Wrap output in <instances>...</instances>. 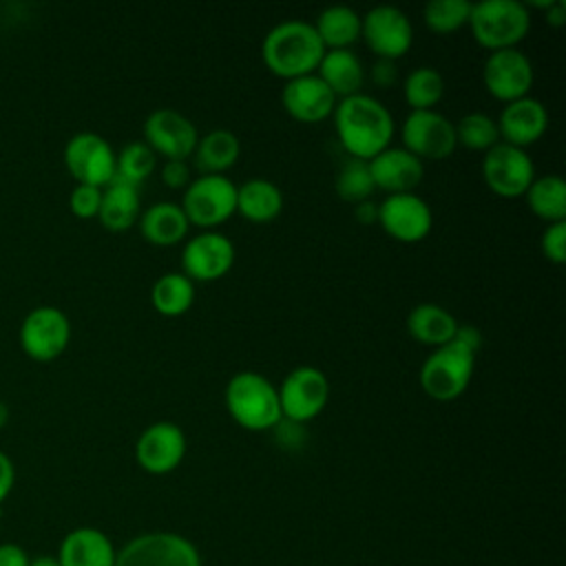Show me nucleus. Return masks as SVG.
I'll return each instance as SVG.
<instances>
[{"label":"nucleus","instance_id":"nucleus-1","mask_svg":"<svg viewBox=\"0 0 566 566\" xmlns=\"http://www.w3.org/2000/svg\"><path fill=\"white\" fill-rule=\"evenodd\" d=\"M332 119L336 137L347 155L365 161L391 146V137L396 133L389 108L365 91L338 99Z\"/></svg>","mask_w":566,"mask_h":566},{"label":"nucleus","instance_id":"nucleus-2","mask_svg":"<svg viewBox=\"0 0 566 566\" xmlns=\"http://www.w3.org/2000/svg\"><path fill=\"white\" fill-rule=\"evenodd\" d=\"M323 53L325 46L312 22L296 18L274 24L261 42V60L265 69L285 82L316 73Z\"/></svg>","mask_w":566,"mask_h":566},{"label":"nucleus","instance_id":"nucleus-3","mask_svg":"<svg viewBox=\"0 0 566 566\" xmlns=\"http://www.w3.org/2000/svg\"><path fill=\"white\" fill-rule=\"evenodd\" d=\"M223 402L230 418L245 431H270L283 420L276 385L252 369L237 371L228 380Z\"/></svg>","mask_w":566,"mask_h":566},{"label":"nucleus","instance_id":"nucleus-4","mask_svg":"<svg viewBox=\"0 0 566 566\" xmlns=\"http://www.w3.org/2000/svg\"><path fill=\"white\" fill-rule=\"evenodd\" d=\"M467 27L489 53L517 49L531 31V11L522 0H480L471 4Z\"/></svg>","mask_w":566,"mask_h":566},{"label":"nucleus","instance_id":"nucleus-5","mask_svg":"<svg viewBox=\"0 0 566 566\" xmlns=\"http://www.w3.org/2000/svg\"><path fill=\"white\" fill-rule=\"evenodd\" d=\"M475 356L478 352H473L458 338L436 347L420 365V371H418L420 389L438 402H449L460 398L471 385Z\"/></svg>","mask_w":566,"mask_h":566},{"label":"nucleus","instance_id":"nucleus-6","mask_svg":"<svg viewBox=\"0 0 566 566\" xmlns=\"http://www.w3.org/2000/svg\"><path fill=\"white\" fill-rule=\"evenodd\" d=\"M179 206L190 226L214 230L237 214V184L228 175L192 177Z\"/></svg>","mask_w":566,"mask_h":566},{"label":"nucleus","instance_id":"nucleus-7","mask_svg":"<svg viewBox=\"0 0 566 566\" xmlns=\"http://www.w3.org/2000/svg\"><path fill=\"white\" fill-rule=\"evenodd\" d=\"M115 566H201V555L179 533L150 531L128 539L117 551Z\"/></svg>","mask_w":566,"mask_h":566},{"label":"nucleus","instance_id":"nucleus-8","mask_svg":"<svg viewBox=\"0 0 566 566\" xmlns=\"http://www.w3.org/2000/svg\"><path fill=\"white\" fill-rule=\"evenodd\" d=\"M276 391L283 420L305 424L327 407L329 380L318 367L298 365L287 371Z\"/></svg>","mask_w":566,"mask_h":566},{"label":"nucleus","instance_id":"nucleus-9","mask_svg":"<svg viewBox=\"0 0 566 566\" xmlns=\"http://www.w3.org/2000/svg\"><path fill=\"white\" fill-rule=\"evenodd\" d=\"M360 40L378 60L396 62L413 44V24L402 9L376 4L360 15Z\"/></svg>","mask_w":566,"mask_h":566},{"label":"nucleus","instance_id":"nucleus-10","mask_svg":"<svg viewBox=\"0 0 566 566\" xmlns=\"http://www.w3.org/2000/svg\"><path fill=\"white\" fill-rule=\"evenodd\" d=\"M535 177V164L524 148L497 142L484 153L482 179L495 197L520 199Z\"/></svg>","mask_w":566,"mask_h":566},{"label":"nucleus","instance_id":"nucleus-11","mask_svg":"<svg viewBox=\"0 0 566 566\" xmlns=\"http://www.w3.org/2000/svg\"><path fill=\"white\" fill-rule=\"evenodd\" d=\"M402 148L416 155L422 164L427 159H447L455 148V126L440 111H409L400 124Z\"/></svg>","mask_w":566,"mask_h":566},{"label":"nucleus","instance_id":"nucleus-12","mask_svg":"<svg viewBox=\"0 0 566 566\" xmlns=\"http://www.w3.org/2000/svg\"><path fill=\"white\" fill-rule=\"evenodd\" d=\"M69 340L71 321L62 310L53 305H40L31 310L20 325L22 352L40 363H49L62 356L69 347Z\"/></svg>","mask_w":566,"mask_h":566},{"label":"nucleus","instance_id":"nucleus-13","mask_svg":"<svg viewBox=\"0 0 566 566\" xmlns=\"http://www.w3.org/2000/svg\"><path fill=\"white\" fill-rule=\"evenodd\" d=\"M482 82L491 97L502 104L531 95L535 71L528 55L520 49L491 51L482 64Z\"/></svg>","mask_w":566,"mask_h":566},{"label":"nucleus","instance_id":"nucleus-14","mask_svg":"<svg viewBox=\"0 0 566 566\" xmlns=\"http://www.w3.org/2000/svg\"><path fill=\"white\" fill-rule=\"evenodd\" d=\"M234 243L217 232L201 230L181 248V268L192 283H208L226 276L234 265Z\"/></svg>","mask_w":566,"mask_h":566},{"label":"nucleus","instance_id":"nucleus-15","mask_svg":"<svg viewBox=\"0 0 566 566\" xmlns=\"http://www.w3.org/2000/svg\"><path fill=\"white\" fill-rule=\"evenodd\" d=\"M64 164L77 184L104 188L115 179V150L97 133H77L64 146Z\"/></svg>","mask_w":566,"mask_h":566},{"label":"nucleus","instance_id":"nucleus-16","mask_svg":"<svg viewBox=\"0 0 566 566\" xmlns=\"http://www.w3.org/2000/svg\"><path fill=\"white\" fill-rule=\"evenodd\" d=\"M385 234L400 243H418L433 228L431 206L416 192L387 195L378 203V221Z\"/></svg>","mask_w":566,"mask_h":566},{"label":"nucleus","instance_id":"nucleus-17","mask_svg":"<svg viewBox=\"0 0 566 566\" xmlns=\"http://www.w3.org/2000/svg\"><path fill=\"white\" fill-rule=\"evenodd\" d=\"M186 433L177 422L157 420L148 424L135 442V462L150 475L175 471L186 455Z\"/></svg>","mask_w":566,"mask_h":566},{"label":"nucleus","instance_id":"nucleus-18","mask_svg":"<svg viewBox=\"0 0 566 566\" xmlns=\"http://www.w3.org/2000/svg\"><path fill=\"white\" fill-rule=\"evenodd\" d=\"M144 142L164 159H190L199 142V130L190 117L164 106L148 113Z\"/></svg>","mask_w":566,"mask_h":566},{"label":"nucleus","instance_id":"nucleus-19","mask_svg":"<svg viewBox=\"0 0 566 566\" xmlns=\"http://www.w3.org/2000/svg\"><path fill=\"white\" fill-rule=\"evenodd\" d=\"M336 102L334 93L316 73L287 80L281 91L283 111L301 124H318L332 117Z\"/></svg>","mask_w":566,"mask_h":566},{"label":"nucleus","instance_id":"nucleus-20","mask_svg":"<svg viewBox=\"0 0 566 566\" xmlns=\"http://www.w3.org/2000/svg\"><path fill=\"white\" fill-rule=\"evenodd\" d=\"M367 166L376 190H385L387 195L413 192L424 177V164L402 146H387Z\"/></svg>","mask_w":566,"mask_h":566},{"label":"nucleus","instance_id":"nucleus-21","mask_svg":"<svg viewBox=\"0 0 566 566\" xmlns=\"http://www.w3.org/2000/svg\"><path fill=\"white\" fill-rule=\"evenodd\" d=\"M495 122L500 130V142L526 150L544 137L548 128V111L537 97L526 95L504 104Z\"/></svg>","mask_w":566,"mask_h":566},{"label":"nucleus","instance_id":"nucleus-22","mask_svg":"<svg viewBox=\"0 0 566 566\" xmlns=\"http://www.w3.org/2000/svg\"><path fill=\"white\" fill-rule=\"evenodd\" d=\"M55 557L60 566H115L117 548L104 531L77 526L62 537Z\"/></svg>","mask_w":566,"mask_h":566},{"label":"nucleus","instance_id":"nucleus-23","mask_svg":"<svg viewBox=\"0 0 566 566\" xmlns=\"http://www.w3.org/2000/svg\"><path fill=\"white\" fill-rule=\"evenodd\" d=\"M316 75L334 93L336 99H345L363 93L367 71L360 57L352 49H329L323 53Z\"/></svg>","mask_w":566,"mask_h":566},{"label":"nucleus","instance_id":"nucleus-24","mask_svg":"<svg viewBox=\"0 0 566 566\" xmlns=\"http://www.w3.org/2000/svg\"><path fill=\"white\" fill-rule=\"evenodd\" d=\"M139 234L157 248H170L177 245L186 239L190 223L181 210L179 203L175 201H157L142 210L137 219Z\"/></svg>","mask_w":566,"mask_h":566},{"label":"nucleus","instance_id":"nucleus-25","mask_svg":"<svg viewBox=\"0 0 566 566\" xmlns=\"http://www.w3.org/2000/svg\"><path fill=\"white\" fill-rule=\"evenodd\" d=\"M142 214L139 186H133L122 179H113L102 188V203L97 219L108 232L130 230Z\"/></svg>","mask_w":566,"mask_h":566},{"label":"nucleus","instance_id":"nucleus-26","mask_svg":"<svg viewBox=\"0 0 566 566\" xmlns=\"http://www.w3.org/2000/svg\"><path fill=\"white\" fill-rule=\"evenodd\" d=\"M458 318L438 303H418L407 314V332L409 336L427 347H440L453 340L458 329Z\"/></svg>","mask_w":566,"mask_h":566},{"label":"nucleus","instance_id":"nucleus-27","mask_svg":"<svg viewBox=\"0 0 566 566\" xmlns=\"http://www.w3.org/2000/svg\"><path fill=\"white\" fill-rule=\"evenodd\" d=\"M283 212L281 188L265 179L252 177L237 186V214L252 223H270Z\"/></svg>","mask_w":566,"mask_h":566},{"label":"nucleus","instance_id":"nucleus-28","mask_svg":"<svg viewBox=\"0 0 566 566\" xmlns=\"http://www.w3.org/2000/svg\"><path fill=\"white\" fill-rule=\"evenodd\" d=\"M192 157L199 175H226L241 157V142L228 128H212L199 135Z\"/></svg>","mask_w":566,"mask_h":566},{"label":"nucleus","instance_id":"nucleus-29","mask_svg":"<svg viewBox=\"0 0 566 566\" xmlns=\"http://www.w3.org/2000/svg\"><path fill=\"white\" fill-rule=\"evenodd\" d=\"M325 51L352 49L360 40V13L347 4L325 7L312 22Z\"/></svg>","mask_w":566,"mask_h":566},{"label":"nucleus","instance_id":"nucleus-30","mask_svg":"<svg viewBox=\"0 0 566 566\" xmlns=\"http://www.w3.org/2000/svg\"><path fill=\"white\" fill-rule=\"evenodd\" d=\"M531 212L546 221H566V181L559 175H539L524 192Z\"/></svg>","mask_w":566,"mask_h":566},{"label":"nucleus","instance_id":"nucleus-31","mask_svg":"<svg viewBox=\"0 0 566 566\" xmlns=\"http://www.w3.org/2000/svg\"><path fill=\"white\" fill-rule=\"evenodd\" d=\"M195 303V283L184 272H166L150 287V305L161 316H181Z\"/></svg>","mask_w":566,"mask_h":566},{"label":"nucleus","instance_id":"nucleus-32","mask_svg":"<svg viewBox=\"0 0 566 566\" xmlns=\"http://www.w3.org/2000/svg\"><path fill=\"white\" fill-rule=\"evenodd\" d=\"M402 97L411 111H433L444 97V77L433 66H416L402 82Z\"/></svg>","mask_w":566,"mask_h":566},{"label":"nucleus","instance_id":"nucleus-33","mask_svg":"<svg viewBox=\"0 0 566 566\" xmlns=\"http://www.w3.org/2000/svg\"><path fill=\"white\" fill-rule=\"evenodd\" d=\"M157 170V155L144 139L128 142L115 153V177L133 186H142Z\"/></svg>","mask_w":566,"mask_h":566},{"label":"nucleus","instance_id":"nucleus-34","mask_svg":"<svg viewBox=\"0 0 566 566\" xmlns=\"http://www.w3.org/2000/svg\"><path fill=\"white\" fill-rule=\"evenodd\" d=\"M453 126H455L458 146H464L469 150L486 153L500 142L497 122L482 111H471L462 115L458 122H453Z\"/></svg>","mask_w":566,"mask_h":566},{"label":"nucleus","instance_id":"nucleus-35","mask_svg":"<svg viewBox=\"0 0 566 566\" xmlns=\"http://www.w3.org/2000/svg\"><path fill=\"white\" fill-rule=\"evenodd\" d=\"M334 190L343 201L354 203V206L365 199H371L376 186L371 181L367 161L347 157L334 177Z\"/></svg>","mask_w":566,"mask_h":566},{"label":"nucleus","instance_id":"nucleus-36","mask_svg":"<svg viewBox=\"0 0 566 566\" xmlns=\"http://www.w3.org/2000/svg\"><path fill=\"white\" fill-rule=\"evenodd\" d=\"M469 0H431L422 7V20L431 33L451 35L469 24Z\"/></svg>","mask_w":566,"mask_h":566},{"label":"nucleus","instance_id":"nucleus-37","mask_svg":"<svg viewBox=\"0 0 566 566\" xmlns=\"http://www.w3.org/2000/svg\"><path fill=\"white\" fill-rule=\"evenodd\" d=\"M539 250L546 261L562 265L566 259V221L546 223L539 237Z\"/></svg>","mask_w":566,"mask_h":566},{"label":"nucleus","instance_id":"nucleus-38","mask_svg":"<svg viewBox=\"0 0 566 566\" xmlns=\"http://www.w3.org/2000/svg\"><path fill=\"white\" fill-rule=\"evenodd\" d=\"M99 203H102V188L77 184L71 190L69 206L77 219H95L99 212Z\"/></svg>","mask_w":566,"mask_h":566},{"label":"nucleus","instance_id":"nucleus-39","mask_svg":"<svg viewBox=\"0 0 566 566\" xmlns=\"http://www.w3.org/2000/svg\"><path fill=\"white\" fill-rule=\"evenodd\" d=\"M161 181L170 190H186L192 181V166L188 159H164L159 168Z\"/></svg>","mask_w":566,"mask_h":566},{"label":"nucleus","instance_id":"nucleus-40","mask_svg":"<svg viewBox=\"0 0 566 566\" xmlns=\"http://www.w3.org/2000/svg\"><path fill=\"white\" fill-rule=\"evenodd\" d=\"M31 555L24 546L15 542H2L0 544V566H29Z\"/></svg>","mask_w":566,"mask_h":566},{"label":"nucleus","instance_id":"nucleus-41","mask_svg":"<svg viewBox=\"0 0 566 566\" xmlns=\"http://www.w3.org/2000/svg\"><path fill=\"white\" fill-rule=\"evenodd\" d=\"M396 80H398L396 62H391V60H378V57H376L374 69H371V82H374L376 86L385 88V86L396 84Z\"/></svg>","mask_w":566,"mask_h":566},{"label":"nucleus","instance_id":"nucleus-42","mask_svg":"<svg viewBox=\"0 0 566 566\" xmlns=\"http://www.w3.org/2000/svg\"><path fill=\"white\" fill-rule=\"evenodd\" d=\"M15 484V467L7 453L0 451V506Z\"/></svg>","mask_w":566,"mask_h":566},{"label":"nucleus","instance_id":"nucleus-43","mask_svg":"<svg viewBox=\"0 0 566 566\" xmlns=\"http://www.w3.org/2000/svg\"><path fill=\"white\" fill-rule=\"evenodd\" d=\"M354 219L363 226H371L378 221V203L371 199H365L354 206Z\"/></svg>","mask_w":566,"mask_h":566},{"label":"nucleus","instance_id":"nucleus-44","mask_svg":"<svg viewBox=\"0 0 566 566\" xmlns=\"http://www.w3.org/2000/svg\"><path fill=\"white\" fill-rule=\"evenodd\" d=\"M544 20L551 27H562L566 22V2L564 0H553L551 7L544 11Z\"/></svg>","mask_w":566,"mask_h":566},{"label":"nucleus","instance_id":"nucleus-45","mask_svg":"<svg viewBox=\"0 0 566 566\" xmlns=\"http://www.w3.org/2000/svg\"><path fill=\"white\" fill-rule=\"evenodd\" d=\"M29 566H60L55 555H35L29 559Z\"/></svg>","mask_w":566,"mask_h":566},{"label":"nucleus","instance_id":"nucleus-46","mask_svg":"<svg viewBox=\"0 0 566 566\" xmlns=\"http://www.w3.org/2000/svg\"><path fill=\"white\" fill-rule=\"evenodd\" d=\"M7 420H9V407L4 402H0V429L7 424Z\"/></svg>","mask_w":566,"mask_h":566}]
</instances>
